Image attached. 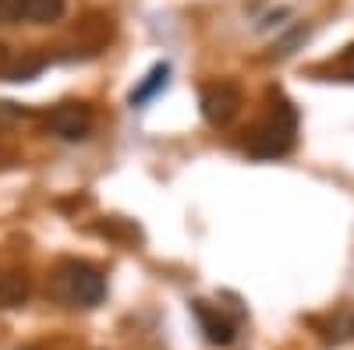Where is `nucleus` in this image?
<instances>
[{"mask_svg": "<svg viewBox=\"0 0 354 350\" xmlns=\"http://www.w3.org/2000/svg\"><path fill=\"white\" fill-rule=\"evenodd\" d=\"M298 145V110L283 93H270V113L255 124L248 153L255 159H280Z\"/></svg>", "mask_w": 354, "mask_h": 350, "instance_id": "1", "label": "nucleus"}, {"mask_svg": "<svg viewBox=\"0 0 354 350\" xmlns=\"http://www.w3.org/2000/svg\"><path fill=\"white\" fill-rule=\"evenodd\" d=\"M50 294L68 304V308H96L103 298H106V280L96 266L88 262H78V258H68L53 269V280H50Z\"/></svg>", "mask_w": 354, "mask_h": 350, "instance_id": "2", "label": "nucleus"}, {"mask_svg": "<svg viewBox=\"0 0 354 350\" xmlns=\"http://www.w3.org/2000/svg\"><path fill=\"white\" fill-rule=\"evenodd\" d=\"M202 117L209 121L213 128H227L241 110V89L234 81H213L202 89Z\"/></svg>", "mask_w": 354, "mask_h": 350, "instance_id": "3", "label": "nucleus"}, {"mask_svg": "<svg viewBox=\"0 0 354 350\" xmlns=\"http://www.w3.org/2000/svg\"><path fill=\"white\" fill-rule=\"evenodd\" d=\"M46 128L64 142H78L93 128V110H88V103H61L46 113Z\"/></svg>", "mask_w": 354, "mask_h": 350, "instance_id": "4", "label": "nucleus"}, {"mask_svg": "<svg viewBox=\"0 0 354 350\" xmlns=\"http://www.w3.org/2000/svg\"><path fill=\"white\" fill-rule=\"evenodd\" d=\"M192 311H195L198 326H202V333H205V340H209V343H216V347L234 343V326L220 315V308H213L209 301H192Z\"/></svg>", "mask_w": 354, "mask_h": 350, "instance_id": "5", "label": "nucleus"}, {"mask_svg": "<svg viewBox=\"0 0 354 350\" xmlns=\"http://www.w3.org/2000/svg\"><path fill=\"white\" fill-rule=\"evenodd\" d=\"M32 294V283L21 269H0V308H21Z\"/></svg>", "mask_w": 354, "mask_h": 350, "instance_id": "6", "label": "nucleus"}, {"mask_svg": "<svg viewBox=\"0 0 354 350\" xmlns=\"http://www.w3.org/2000/svg\"><path fill=\"white\" fill-rule=\"evenodd\" d=\"M68 11V0H21V18L36 25H53Z\"/></svg>", "mask_w": 354, "mask_h": 350, "instance_id": "7", "label": "nucleus"}, {"mask_svg": "<svg viewBox=\"0 0 354 350\" xmlns=\"http://www.w3.org/2000/svg\"><path fill=\"white\" fill-rule=\"evenodd\" d=\"M167 78H170V64H153V71L145 75L135 89H131V96H128V103L131 106H142V103H149L156 93H163L167 89Z\"/></svg>", "mask_w": 354, "mask_h": 350, "instance_id": "8", "label": "nucleus"}, {"mask_svg": "<svg viewBox=\"0 0 354 350\" xmlns=\"http://www.w3.org/2000/svg\"><path fill=\"white\" fill-rule=\"evenodd\" d=\"M46 68L43 57H28V61H18V64H8L4 71V81H32L39 71Z\"/></svg>", "mask_w": 354, "mask_h": 350, "instance_id": "9", "label": "nucleus"}, {"mask_svg": "<svg viewBox=\"0 0 354 350\" xmlns=\"http://www.w3.org/2000/svg\"><path fill=\"white\" fill-rule=\"evenodd\" d=\"M308 39V25H298V28H290V32L280 39V43H273V53H270V61H283V57H290L294 50H298L301 43Z\"/></svg>", "mask_w": 354, "mask_h": 350, "instance_id": "10", "label": "nucleus"}, {"mask_svg": "<svg viewBox=\"0 0 354 350\" xmlns=\"http://www.w3.org/2000/svg\"><path fill=\"white\" fill-rule=\"evenodd\" d=\"M333 71H337V78H344V81H354V43L340 53V61L333 64Z\"/></svg>", "mask_w": 354, "mask_h": 350, "instance_id": "11", "label": "nucleus"}, {"mask_svg": "<svg viewBox=\"0 0 354 350\" xmlns=\"http://www.w3.org/2000/svg\"><path fill=\"white\" fill-rule=\"evenodd\" d=\"M21 21V0H0V25Z\"/></svg>", "mask_w": 354, "mask_h": 350, "instance_id": "12", "label": "nucleus"}, {"mask_svg": "<svg viewBox=\"0 0 354 350\" xmlns=\"http://www.w3.org/2000/svg\"><path fill=\"white\" fill-rule=\"evenodd\" d=\"M28 110H21V106H15V103H0V117H25Z\"/></svg>", "mask_w": 354, "mask_h": 350, "instance_id": "13", "label": "nucleus"}, {"mask_svg": "<svg viewBox=\"0 0 354 350\" xmlns=\"http://www.w3.org/2000/svg\"><path fill=\"white\" fill-rule=\"evenodd\" d=\"M8 64H11V53H8V46H4V43H0V78H4Z\"/></svg>", "mask_w": 354, "mask_h": 350, "instance_id": "14", "label": "nucleus"}]
</instances>
